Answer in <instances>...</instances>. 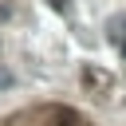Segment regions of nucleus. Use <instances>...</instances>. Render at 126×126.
Instances as JSON below:
<instances>
[{"mask_svg":"<svg viewBox=\"0 0 126 126\" xmlns=\"http://www.w3.org/2000/svg\"><path fill=\"white\" fill-rule=\"evenodd\" d=\"M12 83H16V79H12V71H4V67H0V91H8Z\"/></svg>","mask_w":126,"mask_h":126,"instance_id":"1","label":"nucleus"}]
</instances>
